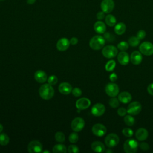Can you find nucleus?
Listing matches in <instances>:
<instances>
[{"instance_id": "nucleus-1", "label": "nucleus", "mask_w": 153, "mask_h": 153, "mask_svg": "<svg viewBox=\"0 0 153 153\" xmlns=\"http://www.w3.org/2000/svg\"><path fill=\"white\" fill-rule=\"evenodd\" d=\"M54 94V90L51 85L44 84L41 85L39 89V94L40 97L44 100H49L51 99Z\"/></svg>"}, {"instance_id": "nucleus-2", "label": "nucleus", "mask_w": 153, "mask_h": 153, "mask_svg": "<svg viewBox=\"0 0 153 153\" xmlns=\"http://www.w3.org/2000/svg\"><path fill=\"white\" fill-rule=\"evenodd\" d=\"M105 44V39L103 36L95 35L91 38L89 42L90 48L94 50H99L102 48Z\"/></svg>"}, {"instance_id": "nucleus-3", "label": "nucleus", "mask_w": 153, "mask_h": 153, "mask_svg": "<svg viewBox=\"0 0 153 153\" xmlns=\"http://www.w3.org/2000/svg\"><path fill=\"white\" fill-rule=\"evenodd\" d=\"M139 143L133 139H128L123 145V149L126 153H135L138 149Z\"/></svg>"}, {"instance_id": "nucleus-4", "label": "nucleus", "mask_w": 153, "mask_h": 153, "mask_svg": "<svg viewBox=\"0 0 153 153\" xmlns=\"http://www.w3.org/2000/svg\"><path fill=\"white\" fill-rule=\"evenodd\" d=\"M103 56L108 59L115 57L118 54V49L114 45H108L103 47L102 51Z\"/></svg>"}, {"instance_id": "nucleus-5", "label": "nucleus", "mask_w": 153, "mask_h": 153, "mask_svg": "<svg viewBox=\"0 0 153 153\" xmlns=\"http://www.w3.org/2000/svg\"><path fill=\"white\" fill-rule=\"evenodd\" d=\"M120 141L119 137L115 133H110L108 134L105 139V145L108 148H113L116 146Z\"/></svg>"}, {"instance_id": "nucleus-6", "label": "nucleus", "mask_w": 153, "mask_h": 153, "mask_svg": "<svg viewBox=\"0 0 153 153\" xmlns=\"http://www.w3.org/2000/svg\"><path fill=\"white\" fill-rule=\"evenodd\" d=\"M139 51L145 56H151L153 54V44L148 41L143 42L139 45Z\"/></svg>"}, {"instance_id": "nucleus-7", "label": "nucleus", "mask_w": 153, "mask_h": 153, "mask_svg": "<svg viewBox=\"0 0 153 153\" xmlns=\"http://www.w3.org/2000/svg\"><path fill=\"white\" fill-rule=\"evenodd\" d=\"M142 110L141 104L137 101L130 103L127 108V113L131 115H136L140 112Z\"/></svg>"}, {"instance_id": "nucleus-8", "label": "nucleus", "mask_w": 153, "mask_h": 153, "mask_svg": "<svg viewBox=\"0 0 153 153\" xmlns=\"http://www.w3.org/2000/svg\"><path fill=\"white\" fill-rule=\"evenodd\" d=\"M119 87L114 82L108 83L105 87V92L110 97H115L119 93Z\"/></svg>"}, {"instance_id": "nucleus-9", "label": "nucleus", "mask_w": 153, "mask_h": 153, "mask_svg": "<svg viewBox=\"0 0 153 153\" xmlns=\"http://www.w3.org/2000/svg\"><path fill=\"white\" fill-rule=\"evenodd\" d=\"M85 126L84 120L81 117H76L71 122V128L73 131L78 132L81 131Z\"/></svg>"}, {"instance_id": "nucleus-10", "label": "nucleus", "mask_w": 153, "mask_h": 153, "mask_svg": "<svg viewBox=\"0 0 153 153\" xmlns=\"http://www.w3.org/2000/svg\"><path fill=\"white\" fill-rule=\"evenodd\" d=\"M42 145L38 140H32L27 146V150L30 153H39L42 152Z\"/></svg>"}, {"instance_id": "nucleus-11", "label": "nucleus", "mask_w": 153, "mask_h": 153, "mask_svg": "<svg viewBox=\"0 0 153 153\" xmlns=\"http://www.w3.org/2000/svg\"><path fill=\"white\" fill-rule=\"evenodd\" d=\"M93 133L98 137H101L104 136L106 133V127L102 124L97 123L92 127L91 128Z\"/></svg>"}, {"instance_id": "nucleus-12", "label": "nucleus", "mask_w": 153, "mask_h": 153, "mask_svg": "<svg viewBox=\"0 0 153 153\" xmlns=\"http://www.w3.org/2000/svg\"><path fill=\"white\" fill-rule=\"evenodd\" d=\"M115 4L113 0H103L100 4L102 11L105 13H110L114 8Z\"/></svg>"}, {"instance_id": "nucleus-13", "label": "nucleus", "mask_w": 153, "mask_h": 153, "mask_svg": "<svg viewBox=\"0 0 153 153\" xmlns=\"http://www.w3.org/2000/svg\"><path fill=\"white\" fill-rule=\"evenodd\" d=\"M105 106L103 104L97 103L94 104L91 108V114L95 117L102 116L105 112Z\"/></svg>"}, {"instance_id": "nucleus-14", "label": "nucleus", "mask_w": 153, "mask_h": 153, "mask_svg": "<svg viewBox=\"0 0 153 153\" xmlns=\"http://www.w3.org/2000/svg\"><path fill=\"white\" fill-rule=\"evenodd\" d=\"M91 105V102L89 99L86 97H82L78 99L76 102L75 105L78 109L84 110L88 108Z\"/></svg>"}, {"instance_id": "nucleus-15", "label": "nucleus", "mask_w": 153, "mask_h": 153, "mask_svg": "<svg viewBox=\"0 0 153 153\" xmlns=\"http://www.w3.org/2000/svg\"><path fill=\"white\" fill-rule=\"evenodd\" d=\"M69 44L70 41L66 38H62L58 40L56 44V47L58 50L63 51L68 48Z\"/></svg>"}, {"instance_id": "nucleus-16", "label": "nucleus", "mask_w": 153, "mask_h": 153, "mask_svg": "<svg viewBox=\"0 0 153 153\" xmlns=\"http://www.w3.org/2000/svg\"><path fill=\"white\" fill-rule=\"evenodd\" d=\"M130 60L133 65H139L142 61V53L138 51H134L130 55Z\"/></svg>"}, {"instance_id": "nucleus-17", "label": "nucleus", "mask_w": 153, "mask_h": 153, "mask_svg": "<svg viewBox=\"0 0 153 153\" xmlns=\"http://www.w3.org/2000/svg\"><path fill=\"white\" fill-rule=\"evenodd\" d=\"M117 59L118 62L122 65H127L130 60L129 55L125 51H122L118 54Z\"/></svg>"}, {"instance_id": "nucleus-18", "label": "nucleus", "mask_w": 153, "mask_h": 153, "mask_svg": "<svg viewBox=\"0 0 153 153\" xmlns=\"http://www.w3.org/2000/svg\"><path fill=\"white\" fill-rule=\"evenodd\" d=\"M58 89L60 93L63 94H69L71 92H72V88L69 83L64 82L60 84Z\"/></svg>"}, {"instance_id": "nucleus-19", "label": "nucleus", "mask_w": 153, "mask_h": 153, "mask_svg": "<svg viewBox=\"0 0 153 153\" xmlns=\"http://www.w3.org/2000/svg\"><path fill=\"white\" fill-rule=\"evenodd\" d=\"M135 136L140 141L145 140L148 137V131L145 128H140L136 131Z\"/></svg>"}, {"instance_id": "nucleus-20", "label": "nucleus", "mask_w": 153, "mask_h": 153, "mask_svg": "<svg viewBox=\"0 0 153 153\" xmlns=\"http://www.w3.org/2000/svg\"><path fill=\"white\" fill-rule=\"evenodd\" d=\"M34 78L38 82L44 83L46 81L47 79V76L44 71L42 70H38L35 72Z\"/></svg>"}, {"instance_id": "nucleus-21", "label": "nucleus", "mask_w": 153, "mask_h": 153, "mask_svg": "<svg viewBox=\"0 0 153 153\" xmlns=\"http://www.w3.org/2000/svg\"><path fill=\"white\" fill-rule=\"evenodd\" d=\"M118 99L119 101L123 103H129L132 99L131 95L127 91H123L118 94Z\"/></svg>"}, {"instance_id": "nucleus-22", "label": "nucleus", "mask_w": 153, "mask_h": 153, "mask_svg": "<svg viewBox=\"0 0 153 153\" xmlns=\"http://www.w3.org/2000/svg\"><path fill=\"white\" fill-rule=\"evenodd\" d=\"M106 27L105 23H103L101 20H99L94 24V30L97 33H104L106 31Z\"/></svg>"}, {"instance_id": "nucleus-23", "label": "nucleus", "mask_w": 153, "mask_h": 153, "mask_svg": "<svg viewBox=\"0 0 153 153\" xmlns=\"http://www.w3.org/2000/svg\"><path fill=\"white\" fill-rule=\"evenodd\" d=\"M91 148L96 152H103L105 150L104 144L100 141L93 142L91 145Z\"/></svg>"}, {"instance_id": "nucleus-24", "label": "nucleus", "mask_w": 153, "mask_h": 153, "mask_svg": "<svg viewBox=\"0 0 153 153\" xmlns=\"http://www.w3.org/2000/svg\"><path fill=\"white\" fill-rule=\"evenodd\" d=\"M126 30V26L124 23L120 22L115 25L114 32L116 34L121 35H123Z\"/></svg>"}, {"instance_id": "nucleus-25", "label": "nucleus", "mask_w": 153, "mask_h": 153, "mask_svg": "<svg viewBox=\"0 0 153 153\" xmlns=\"http://www.w3.org/2000/svg\"><path fill=\"white\" fill-rule=\"evenodd\" d=\"M54 153H66L67 152L66 147L63 144H56L53 148Z\"/></svg>"}, {"instance_id": "nucleus-26", "label": "nucleus", "mask_w": 153, "mask_h": 153, "mask_svg": "<svg viewBox=\"0 0 153 153\" xmlns=\"http://www.w3.org/2000/svg\"><path fill=\"white\" fill-rule=\"evenodd\" d=\"M105 20L106 24L111 27L115 26L116 24V22H117L115 17L112 14H108L105 17Z\"/></svg>"}, {"instance_id": "nucleus-27", "label": "nucleus", "mask_w": 153, "mask_h": 153, "mask_svg": "<svg viewBox=\"0 0 153 153\" xmlns=\"http://www.w3.org/2000/svg\"><path fill=\"white\" fill-rule=\"evenodd\" d=\"M124 121L126 125L128 126H132L134 124L135 120L131 115H126L124 118Z\"/></svg>"}, {"instance_id": "nucleus-28", "label": "nucleus", "mask_w": 153, "mask_h": 153, "mask_svg": "<svg viewBox=\"0 0 153 153\" xmlns=\"http://www.w3.org/2000/svg\"><path fill=\"white\" fill-rule=\"evenodd\" d=\"M116 66L115 61L114 60H109L105 65V69L106 71L111 72L112 71Z\"/></svg>"}, {"instance_id": "nucleus-29", "label": "nucleus", "mask_w": 153, "mask_h": 153, "mask_svg": "<svg viewBox=\"0 0 153 153\" xmlns=\"http://www.w3.org/2000/svg\"><path fill=\"white\" fill-rule=\"evenodd\" d=\"M10 141L9 137L5 133L0 134V145H7Z\"/></svg>"}, {"instance_id": "nucleus-30", "label": "nucleus", "mask_w": 153, "mask_h": 153, "mask_svg": "<svg viewBox=\"0 0 153 153\" xmlns=\"http://www.w3.org/2000/svg\"><path fill=\"white\" fill-rule=\"evenodd\" d=\"M54 138L57 142L60 143H63L65 140V136L62 131L56 132L54 135Z\"/></svg>"}, {"instance_id": "nucleus-31", "label": "nucleus", "mask_w": 153, "mask_h": 153, "mask_svg": "<svg viewBox=\"0 0 153 153\" xmlns=\"http://www.w3.org/2000/svg\"><path fill=\"white\" fill-rule=\"evenodd\" d=\"M128 43L131 47H137L140 43V39L136 36H131L129 38Z\"/></svg>"}, {"instance_id": "nucleus-32", "label": "nucleus", "mask_w": 153, "mask_h": 153, "mask_svg": "<svg viewBox=\"0 0 153 153\" xmlns=\"http://www.w3.org/2000/svg\"><path fill=\"white\" fill-rule=\"evenodd\" d=\"M68 139H69V141L72 143H76V142H78V139H79V136H78V134L75 132H72L71 133L69 137H68Z\"/></svg>"}, {"instance_id": "nucleus-33", "label": "nucleus", "mask_w": 153, "mask_h": 153, "mask_svg": "<svg viewBox=\"0 0 153 153\" xmlns=\"http://www.w3.org/2000/svg\"><path fill=\"white\" fill-rule=\"evenodd\" d=\"M109 105L112 108H116L119 106V100L115 98V97H112L109 100Z\"/></svg>"}, {"instance_id": "nucleus-34", "label": "nucleus", "mask_w": 153, "mask_h": 153, "mask_svg": "<svg viewBox=\"0 0 153 153\" xmlns=\"http://www.w3.org/2000/svg\"><path fill=\"white\" fill-rule=\"evenodd\" d=\"M129 44L126 41H121L117 45V48L121 51H126L128 48Z\"/></svg>"}, {"instance_id": "nucleus-35", "label": "nucleus", "mask_w": 153, "mask_h": 153, "mask_svg": "<svg viewBox=\"0 0 153 153\" xmlns=\"http://www.w3.org/2000/svg\"><path fill=\"white\" fill-rule=\"evenodd\" d=\"M67 151L69 153H78L79 152L78 147L75 145H71L67 148Z\"/></svg>"}, {"instance_id": "nucleus-36", "label": "nucleus", "mask_w": 153, "mask_h": 153, "mask_svg": "<svg viewBox=\"0 0 153 153\" xmlns=\"http://www.w3.org/2000/svg\"><path fill=\"white\" fill-rule=\"evenodd\" d=\"M122 133H123V135H124L125 136H126L127 137H131L133 135V131L131 128H123L122 130Z\"/></svg>"}, {"instance_id": "nucleus-37", "label": "nucleus", "mask_w": 153, "mask_h": 153, "mask_svg": "<svg viewBox=\"0 0 153 153\" xmlns=\"http://www.w3.org/2000/svg\"><path fill=\"white\" fill-rule=\"evenodd\" d=\"M103 37L105 38V41L106 40L108 42H112L115 39V37H114V35H112L109 32H105L103 33Z\"/></svg>"}, {"instance_id": "nucleus-38", "label": "nucleus", "mask_w": 153, "mask_h": 153, "mask_svg": "<svg viewBox=\"0 0 153 153\" xmlns=\"http://www.w3.org/2000/svg\"><path fill=\"white\" fill-rule=\"evenodd\" d=\"M47 81H48V83L51 85H55L57 81H58V79L57 78V76L56 75H51L50 76L48 79H47Z\"/></svg>"}, {"instance_id": "nucleus-39", "label": "nucleus", "mask_w": 153, "mask_h": 153, "mask_svg": "<svg viewBox=\"0 0 153 153\" xmlns=\"http://www.w3.org/2000/svg\"><path fill=\"white\" fill-rule=\"evenodd\" d=\"M72 93L75 97H79L82 94V91L80 88L75 87L72 90Z\"/></svg>"}, {"instance_id": "nucleus-40", "label": "nucleus", "mask_w": 153, "mask_h": 153, "mask_svg": "<svg viewBox=\"0 0 153 153\" xmlns=\"http://www.w3.org/2000/svg\"><path fill=\"white\" fill-rule=\"evenodd\" d=\"M146 36V32L145 30H139L137 32V34H136V37L140 39V40H142L143 39V38H145Z\"/></svg>"}, {"instance_id": "nucleus-41", "label": "nucleus", "mask_w": 153, "mask_h": 153, "mask_svg": "<svg viewBox=\"0 0 153 153\" xmlns=\"http://www.w3.org/2000/svg\"><path fill=\"white\" fill-rule=\"evenodd\" d=\"M127 113V109H125L124 108H123V107L118 108V109L117 110V114H118V115L119 116H121V117L125 116Z\"/></svg>"}, {"instance_id": "nucleus-42", "label": "nucleus", "mask_w": 153, "mask_h": 153, "mask_svg": "<svg viewBox=\"0 0 153 153\" xmlns=\"http://www.w3.org/2000/svg\"><path fill=\"white\" fill-rule=\"evenodd\" d=\"M139 146L140 149L143 151H147L149 149V145L146 142H142L139 144Z\"/></svg>"}, {"instance_id": "nucleus-43", "label": "nucleus", "mask_w": 153, "mask_h": 153, "mask_svg": "<svg viewBox=\"0 0 153 153\" xmlns=\"http://www.w3.org/2000/svg\"><path fill=\"white\" fill-rule=\"evenodd\" d=\"M96 17L98 20H101L105 18V13L103 11H99L96 14Z\"/></svg>"}, {"instance_id": "nucleus-44", "label": "nucleus", "mask_w": 153, "mask_h": 153, "mask_svg": "<svg viewBox=\"0 0 153 153\" xmlns=\"http://www.w3.org/2000/svg\"><path fill=\"white\" fill-rule=\"evenodd\" d=\"M117 78H118L117 77V75L115 73H114V72L112 73L109 75V79H110V81L111 82H115L117 79Z\"/></svg>"}, {"instance_id": "nucleus-45", "label": "nucleus", "mask_w": 153, "mask_h": 153, "mask_svg": "<svg viewBox=\"0 0 153 153\" xmlns=\"http://www.w3.org/2000/svg\"><path fill=\"white\" fill-rule=\"evenodd\" d=\"M147 91H148V93L149 94L153 96V83L150 84L148 86V87H147Z\"/></svg>"}, {"instance_id": "nucleus-46", "label": "nucleus", "mask_w": 153, "mask_h": 153, "mask_svg": "<svg viewBox=\"0 0 153 153\" xmlns=\"http://www.w3.org/2000/svg\"><path fill=\"white\" fill-rule=\"evenodd\" d=\"M69 41H70V44H71L74 45L77 44V43L78 42V39L76 37H72V38H71V39H70Z\"/></svg>"}, {"instance_id": "nucleus-47", "label": "nucleus", "mask_w": 153, "mask_h": 153, "mask_svg": "<svg viewBox=\"0 0 153 153\" xmlns=\"http://www.w3.org/2000/svg\"><path fill=\"white\" fill-rule=\"evenodd\" d=\"M36 0H27V3L28 4H33L35 3Z\"/></svg>"}, {"instance_id": "nucleus-48", "label": "nucleus", "mask_w": 153, "mask_h": 153, "mask_svg": "<svg viewBox=\"0 0 153 153\" xmlns=\"http://www.w3.org/2000/svg\"><path fill=\"white\" fill-rule=\"evenodd\" d=\"M2 130H3V126H2L1 124H0V133H1Z\"/></svg>"}, {"instance_id": "nucleus-49", "label": "nucleus", "mask_w": 153, "mask_h": 153, "mask_svg": "<svg viewBox=\"0 0 153 153\" xmlns=\"http://www.w3.org/2000/svg\"><path fill=\"white\" fill-rule=\"evenodd\" d=\"M106 152H112V151H111V150H110V149H108V150H106Z\"/></svg>"}, {"instance_id": "nucleus-50", "label": "nucleus", "mask_w": 153, "mask_h": 153, "mask_svg": "<svg viewBox=\"0 0 153 153\" xmlns=\"http://www.w3.org/2000/svg\"><path fill=\"white\" fill-rule=\"evenodd\" d=\"M42 152H43V153H45V152H48V153L49 151H43Z\"/></svg>"}, {"instance_id": "nucleus-51", "label": "nucleus", "mask_w": 153, "mask_h": 153, "mask_svg": "<svg viewBox=\"0 0 153 153\" xmlns=\"http://www.w3.org/2000/svg\"><path fill=\"white\" fill-rule=\"evenodd\" d=\"M0 1H4V0H0Z\"/></svg>"}]
</instances>
